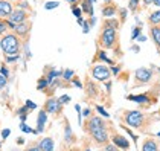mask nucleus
Returning <instances> with one entry per match:
<instances>
[{
	"label": "nucleus",
	"instance_id": "18",
	"mask_svg": "<svg viewBox=\"0 0 160 151\" xmlns=\"http://www.w3.org/2000/svg\"><path fill=\"white\" fill-rule=\"evenodd\" d=\"M148 26H160V9L151 11L147 17Z\"/></svg>",
	"mask_w": 160,
	"mask_h": 151
},
{
	"label": "nucleus",
	"instance_id": "37",
	"mask_svg": "<svg viewBox=\"0 0 160 151\" xmlns=\"http://www.w3.org/2000/svg\"><path fill=\"white\" fill-rule=\"evenodd\" d=\"M118 13L121 14V25H122L123 22L127 20V9H123V8H121V9H119Z\"/></svg>",
	"mask_w": 160,
	"mask_h": 151
},
{
	"label": "nucleus",
	"instance_id": "25",
	"mask_svg": "<svg viewBox=\"0 0 160 151\" xmlns=\"http://www.w3.org/2000/svg\"><path fill=\"white\" fill-rule=\"evenodd\" d=\"M15 8H18V9H23V11H28V13H34L32 11V6L29 5V2L28 0H20V2H17L15 3Z\"/></svg>",
	"mask_w": 160,
	"mask_h": 151
},
{
	"label": "nucleus",
	"instance_id": "46",
	"mask_svg": "<svg viewBox=\"0 0 160 151\" xmlns=\"http://www.w3.org/2000/svg\"><path fill=\"white\" fill-rule=\"evenodd\" d=\"M88 31H90V25H88V22H84V25H82V32L87 34Z\"/></svg>",
	"mask_w": 160,
	"mask_h": 151
},
{
	"label": "nucleus",
	"instance_id": "13",
	"mask_svg": "<svg viewBox=\"0 0 160 151\" xmlns=\"http://www.w3.org/2000/svg\"><path fill=\"white\" fill-rule=\"evenodd\" d=\"M111 140H113V143H114V145H116L119 150H122V151H128V150H130V142L127 140V138H123L122 134L113 133Z\"/></svg>",
	"mask_w": 160,
	"mask_h": 151
},
{
	"label": "nucleus",
	"instance_id": "53",
	"mask_svg": "<svg viewBox=\"0 0 160 151\" xmlns=\"http://www.w3.org/2000/svg\"><path fill=\"white\" fill-rule=\"evenodd\" d=\"M11 3H17V2H20V0H9Z\"/></svg>",
	"mask_w": 160,
	"mask_h": 151
},
{
	"label": "nucleus",
	"instance_id": "52",
	"mask_svg": "<svg viewBox=\"0 0 160 151\" xmlns=\"http://www.w3.org/2000/svg\"><path fill=\"white\" fill-rule=\"evenodd\" d=\"M152 5H154V6H156L157 9H160V0H156V2H154Z\"/></svg>",
	"mask_w": 160,
	"mask_h": 151
},
{
	"label": "nucleus",
	"instance_id": "45",
	"mask_svg": "<svg viewBox=\"0 0 160 151\" xmlns=\"http://www.w3.org/2000/svg\"><path fill=\"white\" fill-rule=\"evenodd\" d=\"M156 0H142V6L143 8H147V6H149V5H152Z\"/></svg>",
	"mask_w": 160,
	"mask_h": 151
},
{
	"label": "nucleus",
	"instance_id": "28",
	"mask_svg": "<svg viewBox=\"0 0 160 151\" xmlns=\"http://www.w3.org/2000/svg\"><path fill=\"white\" fill-rule=\"evenodd\" d=\"M8 31H9V28H8V20H6V18H0V37L5 35Z\"/></svg>",
	"mask_w": 160,
	"mask_h": 151
},
{
	"label": "nucleus",
	"instance_id": "22",
	"mask_svg": "<svg viewBox=\"0 0 160 151\" xmlns=\"http://www.w3.org/2000/svg\"><path fill=\"white\" fill-rule=\"evenodd\" d=\"M41 151H53V140L52 138H43L37 143Z\"/></svg>",
	"mask_w": 160,
	"mask_h": 151
},
{
	"label": "nucleus",
	"instance_id": "19",
	"mask_svg": "<svg viewBox=\"0 0 160 151\" xmlns=\"http://www.w3.org/2000/svg\"><path fill=\"white\" fill-rule=\"evenodd\" d=\"M46 121H48V113H46L44 110H40L38 118H37V133H43V131H44Z\"/></svg>",
	"mask_w": 160,
	"mask_h": 151
},
{
	"label": "nucleus",
	"instance_id": "32",
	"mask_svg": "<svg viewBox=\"0 0 160 151\" xmlns=\"http://www.w3.org/2000/svg\"><path fill=\"white\" fill-rule=\"evenodd\" d=\"M20 58V55H6L5 57V63H15Z\"/></svg>",
	"mask_w": 160,
	"mask_h": 151
},
{
	"label": "nucleus",
	"instance_id": "55",
	"mask_svg": "<svg viewBox=\"0 0 160 151\" xmlns=\"http://www.w3.org/2000/svg\"><path fill=\"white\" fill-rule=\"evenodd\" d=\"M0 147H2V143H0Z\"/></svg>",
	"mask_w": 160,
	"mask_h": 151
},
{
	"label": "nucleus",
	"instance_id": "30",
	"mask_svg": "<svg viewBox=\"0 0 160 151\" xmlns=\"http://www.w3.org/2000/svg\"><path fill=\"white\" fill-rule=\"evenodd\" d=\"M75 136H73V133H72V130H70V127H69V124L66 125V140L70 143V142H73L75 140Z\"/></svg>",
	"mask_w": 160,
	"mask_h": 151
},
{
	"label": "nucleus",
	"instance_id": "29",
	"mask_svg": "<svg viewBox=\"0 0 160 151\" xmlns=\"http://www.w3.org/2000/svg\"><path fill=\"white\" fill-rule=\"evenodd\" d=\"M70 8H72V13L76 18H79L81 15H82V9H81V6H78V3H73V5H70Z\"/></svg>",
	"mask_w": 160,
	"mask_h": 151
},
{
	"label": "nucleus",
	"instance_id": "35",
	"mask_svg": "<svg viewBox=\"0 0 160 151\" xmlns=\"http://www.w3.org/2000/svg\"><path fill=\"white\" fill-rule=\"evenodd\" d=\"M96 112L101 113V116H104V118H108V116H110V114L105 112V108H104V107H101V105H96Z\"/></svg>",
	"mask_w": 160,
	"mask_h": 151
},
{
	"label": "nucleus",
	"instance_id": "16",
	"mask_svg": "<svg viewBox=\"0 0 160 151\" xmlns=\"http://www.w3.org/2000/svg\"><path fill=\"white\" fill-rule=\"evenodd\" d=\"M14 11V3L9 0H0V18H8Z\"/></svg>",
	"mask_w": 160,
	"mask_h": 151
},
{
	"label": "nucleus",
	"instance_id": "31",
	"mask_svg": "<svg viewBox=\"0 0 160 151\" xmlns=\"http://www.w3.org/2000/svg\"><path fill=\"white\" fill-rule=\"evenodd\" d=\"M140 32H142V28L140 26H136L134 29H133V32H131V40H137V37L140 35Z\"/></svg>",
	"mask_w": 160,
	"mask_h": 151
},
{
	"label": "nucleus",
	"instance_id": "5",
	"mask_svg": "<svg viewBox=\"0 0 160 151\" xmlns=\"http://www.w3.org/2000/svg\"><path fill=\"white\" fill-rule=\"evenodd\" d=\"M90 75H92L93 79H96V81L105 83V81H108L111 78V70H110V67H107V66H104V64L96 63V64L92 66Z\"/></svg>",
	"mask_w": 160,
	"mask_h": 151
},
{
	"label": "nucleus",
	"instance_id": "11",
	"mask_svg": "<svg viewBox=\"0 0 160 151\" xmlns=\"http://www.w3.org/2000/svg\"><path fill=\"white\" fill-rule=\"evenodd\" d=\"M90 136L93 138V140H95L98 145H107V143H108V139H110L107 128H98V130L92 131Z\"/></svg>",
	"mask_w": 160,
	"mask_h": 151
},
{
	"label": "nucleus",
	"instance_id": "38",
	"mask_svg": "<svg viewBox=\"0 0 160 151\" xmlns=\"http://www.w3.org/2000/svg\"><path fill=\"white\" fill-rule=\"evenodd\" d=\"M58 101L61 102L62 105H64V104H69V101H70V96H69V95H62V96H60V98H58Z\"/></svg>",
	"mask_w": 160,
	"mask_h": 151
},
{
	"label": "nucleus",
	"instance_id": "54",
	"mask_svg": "<svg viewBox=\"0 0 160 151\" xmlns=\"http://www.w3.org/2000/svg\"><path fill=\"white\" fill-rule=\"evenodd\" d=\"M76 2H78V3H79V2H81V0H76Z\"/></svg>",
	"mask_w": 160,
	"mask_h": 151
},
{
	"label": "nucleus",
	"instance_id": "17",
	"mask_svg": "<svg viewBox=\"0 0 160 151\" xmlns=\"http://www.w3.org/2000/svg\"><path fill=\"white\" fill-rule=\"evenodd\" d=\"M149 37L154 41V46L160 53V26H149Z\"/></svg>",
	"mask_w": 160,
	"mask_h": 151
},
{
	"label": "nucleus",
	"instance_id": "4",
	"mask_svg": "<svg viewBox=\"0 0 160 151\" xmlns=\"http://www.w3.org/2000/svg\"><path fill=\"white\" fill-rule=\"evenodd\" d=\"M152 70L148 67H139L134 70L133 75V86L134 87H140V86H147L152 81Z\"/></svg>",
	"mask_w": 160,
	"mask_h": 151
},
{
	"label": "nucleus",
	"instance_id": "12",
	"mask_svg": "<svg viewBox=\"0 0 160 151\" xmlns=\"http://www.w3.org/2000/svg\"><path fill=\"white\" fill-rule=\"evenodd\" d=\"M118 11H119V8L111 2V0H108V2H104L102 3V8H101V13H102V15L105 17V18H111V17H114L116 14H118Z\"/></svg>",
	"mask_w": 160,
	"mask_h": 151
},
{
	"label": "nucleus",
	"instance_id": "39",
	"mask_svg": "<svg viewBox=\"0 0 160 151\" xmlns=\"http://www.w3.org/2000/svg\"><path fill=\"white\" fill-rule=\"evenodd\" d=\"M111 75H118L119 73V70H121V66L119 64H114V66H111Z\"/></svg>",
	"mask_w": 160,
	"mask_h": 151
},
{
	"label": "nucleus",
	"instance_id": "33",
	"mask_svg": "<svg viewBox=\"0 0 160 151\" xmlns=\"http://www.w3.org/2000/svg\"><path fill=\"white\" fill-rule=\"evenodd\" d=\"M60 6V3L58 2H48L46 5H44V8L48 9V11H50V9H55V8H58Z\"/></svg>",
	"mask_w": 160,
	"mask_h": 151
},
{
	"label": "nucleus",
	"instance_id": "15",
	"mask_svg": "<svg viewBox=\"0 0 160 151\" xmlns=\"http://www.w3.org/2000/svg\"><path fill=\"white\" fill-rule=\"evenodd\" d=\"M140 151H160V143L159 140L152 138H145L142 142V148Z\"/></svg>",
	"mask_w": 160,
	"mask_h": 151
},
{
	"label": "nucleus",
	"instance_id": "2",
	"mask_svg": "<svg viewBox=\"0 0 160 151\" xmlns=\"http://www.w3.org/2000/svg\"><path fill=\"white\" fill-rule=\"evenodd\" d=\"M151 118L149 114H145L139 110H125L122 112V121L130 125L131 128L140 130V131H148V125H151Z\"/></svg>",
	"mask_w": 160,
	"mask_h": 151
},
{
	"label": "nucleus",
	"instance_id": "14",
	"mask_svg": "<svg viewBox=\"0 0 160 151\" xmlns=\"http://www.w3.org/2000/svg\"><path fill=\"white\" fill-rule=\"evenodd\" d=\"M93 63H107L108 66H114V60H111L110 57L107 55V52L105 49H98L96 50V53H95V58H93Z\"/></svg>",
	"mask_w": 160,
	"mask_h": 151
},
{
	"label": "nucleus",
	"instance_id": "36",
	"mask_svg": "<svg viewBox=\"0 0 160 151\" xmlns=\"http://www.w3.org/2000/svg\"><path fill=\"white\" fill-rule=\"evenodd\" d=\"M104 151H121L114 143H107L105 145V148H104Z\"/></svg>",
	"mask_w": 160,
	"mask_h": 151
},
{
	"label": "nucleus",
	"instance_id": "9",
	"mask_svg": "<svg viewBox=\"0 0 160 151\" xmlns=\"http://www.w3.org/2000/svg\"><path fill=\"white\" fill-rule=\"evenodd\" d=\"M43 110H44L46 113L58 116V114L62 112V104L58 99H55V98H49V99L44 102V108H43Z\"/></svg>",
	"mask_w": 160,
	"mask_h": 151
},
{
	"label": "nucleus",
	"instance_id": "23",
	"mask_svg": "<svg viewBox=\"0 0 160 151\" xmlns=\"http://www.w3.org/2000/svg\"><path fill=\"white\" fill-rule=\"evenodd\" d=\"M79 6L84 14H87L88 17H93V2L92 0H81Z\"/></svg>",
	"mask_w": 160,
	"mask_h": 151
},
{
	"label": "nucleus",
	"instance_id": "49",
	"mask_svg": "<svg viewBox=\"0 0 160 151\" xmlns=\"http://www.w3.org/2000/svg\"><path fill=\"white\" fill-rule=\"evenodd\" d=\"M26 151H41L40 150V147L38 145H34V147H31V148H28Z\"/></svg>",
	"mask_w": 160,
	"mask_h": 151
},
{
	"label": "nucleus",
	"instance_id": "48",
	"mask_svg": "<svg viewBox=\"0 0 160 151\" xmlns=\"http://www.w3.org/2000/svg\"><path fill=\"white\" fill-rule=\"evenodd\" d=\"M82 114H84L86 118H90V116H92V110H90V108H84V112H82Z\"/></svg>",
	"mask_w": 160,
	"mask_h": 151
},
{
	"label": "nucleus",
	"instance_id": "21",
	"mask_svg": "<svg viewBox=\"0 0 160 151\" xmlns=\"http://www.w3.org/2000/svg\"><path fill=\"white\" fill-rule=\"evenodd\" d=\"M86 93L88 98H96L99 93V87L96 83H93V81H87V86H86Z\"/></svg>",
	"mask_w": 160,
	"mask_h": 151
},
{
	"label": "nucleus",
	"instance_id": "47",
	"mask_svg": "<svg viewBox=\"0 0 160 151\" xmlns=\"http://www.w3.org/2000/svg\"><path fill=\"white\" fill-rule=\"evenodd\" d=\"M9 134H11V130H8V128L2 131V138H3V139H6L8 136H9Z\"/></svg>",
	"mask_w": 160,
	"mask_h": 151
},
{
	"label": "nucleus",
	"instance_id": "41",
	"mask_svg": "<svg viewBox=\"0 0 160 151\" xmlns=\"http://www.w3.org/2000/svg\"><path fill=\"white\" fill-rule=\"evenodd\" d=\"M25 105L28 107V108H29V110H35V108H37V104H34L32 101H26Z\"/></svg>",
	"mask_w": 160,
	"mask_h": 151
},
{
	"label": "nucleus",
	"instance_id": "26",
	"mask_svg": "<svg viewBox=\"0 0 160 151\" xmlns=\"http://www.w3.org/2000/svg\"><path fill=\"white\" fill-rule=\"evenodd\" d=\"M50 86V83L48 81V78L46 76H41L40 79H38V83H37V88L38 90H41V92H44L46 88Z\"/></svg>",
	"mask_w": 160,
	"mask_h": 151
},
{
	"label": "nucleus",
	"instance_id": "8",
	"mask_svg": "<svg viewBox=\"0 0 160 151\" xmlns=\"http://www.w3.org/2000/svg\"><path fill=\"white\" fill-rule=\"evenodd\" d=\"M127 99L133 101V102H137V104H140L142 107H148V105H151V104H154V102L157 101L156 98H151V93H149V92H148V93H142V95H128Z\"/></svg>",
	"mask_w": 160,
	"mask_h": 151
},
{
	"label": "nucleus",
	"instance_id": "42",
	"mask_svg": "<svg viewBox=\"0 0 160 151\" xmlns=\"http://www.w3.org/2000/svg\"><path fill=\"white\" fill-rule=\"evenodd\" d=\"M122 128L127 131V133H128V134H130V136H131V138H133V140H134V142H137V136H136V134H133V131H131V130H128L125 125H122Z\"/></svg>",
	"mask_w": 160,
	"mask_h": 151
},
{
	"label": "nucleus",
	"instance_id": "27",
	"mask_svg": "<svg viewBox=\"0 0 160 151\" xmlns=\"http://www.w3.org/2000/svg\"><path fill=\"white\" fill-rule=\"evenodd\" d=\"M75 72L72 70V69H66V70H62V79L64 81H67V83H72V78H73Z\"/></svg>",
	"mask_w": 160,
	"mask_h": 151
},
{
	"label": "nucleus",
	"instance_id": "44",
	"mask_svg": "<svg viewBox=\"0 0 160 151\" xmlns=\"http://www.w3.org/2000/svg\"><path fill=\"white\" fill-rule=\"evenodd\" d=\"M2 75H3V76H6V78L9 76V70H8L6 64H3V66H2Z\"/></svg>",
	"mask_w": 160,
	"mask_h": 151
},
{
	"label": "nucleus",
	"instance_id": "34",
	"mask_svg": "<svg viewBox=\"0 0 160 151\" xmlns=\"http://www.w3.org/2000/svg\"><path fill=\"white\" fill-rule=\"evenodd\" d=\"M20 128H22V131H25V133H35L37 134V130H31L29 127L26 125L25 122H22V125H20Z\"/></svg>",
	"mask_w": 160,
	"mask_h": 151
},
{
	"label": "nucleus",
	"instance_id": "51",
	"mask_svg": "<svg viewBox=\"0 0 160 151\" xmlns=\"http://www.w3.org/2000/svg\"><path fill=\"white\" fill-rule=\"evenodd\" d=\"M145 40H147V37H143V35H139V37H137V41H140V43L145 41Z\"/></svg>",
	"mask_w": 160,
	"mask_h": 151
},
{
	"label": "nucleus",
	"instance_id": "6",
	"mask_svg": "<svg viewBox=\"0 0 160 151\" xmlns=\"http://www.w3.org/2000/svg\"><path fill=\"white\" fill-rule=\"evenodd\" d=\"M31 31H32V22H31V20L23 22V23H18V25H15V28L12 29L14 34H15V35H18L23 41H28V40H29Z\"/></svg>",
	"mask_w": 160,
	"mask_h": 151
},
{
	"label": "nucleus",
	"instance_id": "20",
	"mask_svg": "<svg viewBox=\"0 0 160 151\" xmlns=\"http://www.w3.org/2000/svg\"><path fill=\"white\" fill-rule=\"evenodd\" d=\"M119 26H121V22L118 18L111 17V18H104L101 29H119Z\"/></svg>",
	"mask_w": 160,
	"mask_h": 151
},
{
	"label": "nucleus",
	"instance_id": "1",
	"mask_svg": "<svg viewBox=\"0 0 160 151\" xmlns=\"http://www.w3.org/2000/svg\"><path fill=\"white\" fill-rule=\"evenodd\" d=\"M98 46L101 49H111L118 57H122V49L119 44L118 29H101L98 37Z\"/></svg>",
	"mask_w": 160,
	"mask_h": 151
},
{
	"label": "nucleus",
	"instance_id": "50",
	"mask_svg": "<svg viewBox=\"0 0 160 151\" xmlns=\"http://www.w3.org/2000/svg\"><path fill=\"white\" fill-rule=\"evenodd\" d=\"M84 22H86V20H84V18H82V17H79V18H78V25H84Z\"/></svg>",
	"mask_w": 160,
	"mask_h": 151
},
{
	"label": "nucleus",
	"instance_id": "10",
	"mask_svg": "<svg viewBox=\"0 0 160 151\" xmlns=\"http://www.w3.org/2000/svg\"><path fill=\"white\" fill-rule=\"evenodd\" d=\"M29 17H31V13H28V11H23V9H18V8H14L12 14L6 18V20H9V22H12L14 25H18V23H23V22H28L29 20Z\"/></svg>",
	"mask_w": 160,
	"mask_h": 151
},
{
	"label": "nucleus",
	"instance_id": "7",
	"mask_svg": "<svg viewBox=\"0 0 160 151\" xmlns=\"http://www.w3.org/2000/svg\"><path fill=\"white\" fill-rule=\"evenodd\" d=\"M84 128H86V131L92 133V131H95L98 128H107V122L101 116H90V118H87Z\"/></svg>",
	"mask_w": 160,
	"mask_h": 151
},
{
	"label": "nucleus",
	"instance_id": "24",
	"mask_svg": "<svg viewBox=\"0 0 160 151\" xmlns=\"http://www.w3.org/2000/svg\"><path fill=\"white\" fill-rule=\"evenodd\" d=\"M140 2L142 0H128V9L133 14H137L140 11Z\"/></svg>",
	"mask_w": 160,
	"mask_h": 151
},
{
	"label": "nucleus",
	"instance_id": "43",
	"mask_svg": "<svg viewBox=\"0 0 160 151\" xmlns=\"http://www.w3.org/2000/svg\"><path fill=\"white\" fill-rule=\"evenodd\" d=\"M72 83H73V84H75V86H76L78 88H82V84H81V81H79V79H78L76 76H73V78H72Z\"/></svg>",
	"mask_w": 160,
	"mask_h": 151
},
{
	"label": "nucleus",
	"instance_id": "3",
	"mask_svg": "<svg viewBox=\"0 0 160 151\" xmlns=\"http://www.w3.org/2000/svg\"><path fill=\"white\" fill-rule=\"evenodd\" d=\"M23 41L18 35H15L12 31H8L5 35L0 37V49L3 52V55H20L22 48H23Z\"/></svg>",
	"mask_w": 160,
	"mask_h": 151
},
{
	"label": "nucleus",
	"instance_id": "40",
	"mask_svg": "<svg viewBox=\"0 0 160 151\" xmlns=\"http://www.w3.org/2000/svg\"><path fill=\"white\" fill-rule=\"evenodd\" d=\"M6 83H8V78H6V76H3V75H0V90L6 86Z\"/></svg>",
	"mask_w": 160,
	"mask_h": 151
}]
</instances>
